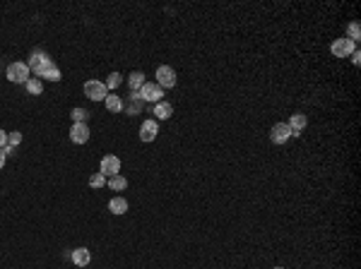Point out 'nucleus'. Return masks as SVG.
Masks as SVG:
<instances>
[{
	"mask_svg": "<svg viewBox=\"0 0 361 269\" xmlns=\"http://www.w3.org/2000/svg\"><path fill=\"white\" fill-rule=\"evenodd\" d=\"M85 96L91 99V101H104L109 96V89L104 82H96V80H87L85 82Z\"/></svg>",
	"mask_w": 361,
	"mask_h": 269,
	"instance_id": "1",
	"label": "nucleus"
},
{
	"mask_svg": "<svg viewBox=\"0 0 361 269\" xmlns=\"http://www.w3.org/2000/svg\"><path fill=\"white\" fill-rule=\"evenodd\" d=\"M137 96L142 99V101H152V104H159L161 101V96H164V89L159 87L157 82L152 84V82H145L142 87H140V91H137Z\"/></svg>",
	"mask_w": 361,
	"mask_h": 269,
	"instance_id": "2",
	"label": "nucleus"
},
{
	"mask_svg": "<svg viewBox=\"0 0 361 269\" xmlns=\"http://www.w3.org/2000/svg\"><path fill=\"white\" fill-rule=\"evenodd\" d=\"M157 84L161 89H174V84H176V72H174V67H169V65L157 67Z\"/></svg>",
	"mask_w": 361,
	"mask_h": 269,
	"instance_id": "3",
	"label": "nucleus"
},
{
	"mask_svg": "<svg viewBox=\"0 0 361 269\" xmlns=\"http://www.w3.org/2000/svg\"><path fill=\"white\" fill-rule=\"evenodd\" d=\"M7 80L15 84H24L29 80V65L27 63H12L7 67Z\"/></svg>",
	"mask_w": 361,
	"mask_h": 269,
	"instance_id": "4",
	"label": "nucleus"
},
{
	"mask_svg": "<svg viewBox=\"0 0 361 269\" xmlns=\"http://www.w3.org/2000/svg\"><path fill=\"white\" fill-rule=\"evenodd\" d=\"M354 48H357V44L352 41V39H337V41H332V46H330V51H332V55L335 58H347V55H352L354 53Z\"/></svg>",
	"mask_w": 361,
	"mask_h": 269,
	"instance_id": "5",
	"label": "nucleus"
},
{
	"mask_svg": "<svg viewBox=\"0 0 361 269\" xmlns=\"http://www.w3.org/2000/svg\"><path fill=\"white\" fill-rule=\"evenodd\" d=\"M118 171H120V159L118 157L106 154V157L101 159V176H104V178H113V176H118Z\"/></svg>",
	"mask_w": 361,
	"mask_h": 269,
	"instance_id": "6",
	"label": "nucleus"
},
{
	"mask_svg": "<svg viewBox=\"0 0 361 269\" xmlns=\"http://www.w3.org/2000/svg\"><path fill=\"white\" fill-rule=\"evenodd\" d=\"M36 77L41 80H51V82H60V70H58V65L53 63V60H46L44 65L36 70Z\"/></svg>",
	"mask_w": 361,
	"mask_h": 269,
	"instance_id": "7",
	"label": "nucleus"
},
{
	"mask_svg": "<svg viewBox=\"0 0 361 269\" xmlns=\"http://www.w3.org/2000/svg\"><path fill=\"white\" fill-rule=\"evenodd\" d=\"M289 137H292V130H289L287 123H277V125H272V130H270V142L272 144H284Z\"/></svg>",
	"mask_w": 361,
	"mask_h": 269,
	"instance_id": "8",
	"label": "nucleus"
},
{
	"mask_svg": "<svg viewBox=\"0 0 361 269\" xmlns=\"http://www.w3.org/2000/svg\"><path fill=\"white\" fill-rule=\"evenodd\" d=\"M159 134V125L154 118H150V120H145L142 125H140V139L142 142H154Z\"/></svg>",
	"mask_w": 361,
	"mask_h": 269,
	"instance_id": "9",
	"label": "nucleus"
},
{
	"mask_svg": "<svg viewBox=\"0 0 361 269\" xmlns=\"http://www.w3.org/2000/svg\"><path fill=\"white\" fill-rule=\"evenodd\" d=\"M70 139H72L75 144H85V142L90 139V128H87L85 123H75V125L70 128Z\"/></svg>",
	"mask_w": 361,
	"mask_h": 269,
	"instance_id": "10",
	"label": "nucleus"
},
{
	"mask_svg": "<svg viewBox=\"0 0 361 269\" xmlns=\"http://www.w3.org/2000/svg\"><path fill=\"white\" fill-rule=\"evenodd\" d=\"M287 125H289V130H292V137H296V134H299L301 130H303V128H306V125H308V118H306L303 113H294L292 118H289V123H287Z\"/></svg>",
	"mask_w": 361,
	"mask_h": 269,
	"instance_id": "11",
	"label": "nucleus"
},
{
	"mask_svg": "<svg viewBox=\"0 0 361 269\" xmlns=\"http://www.w3.org/2000/svg\"><path fill=\"white\" fill-rule=\"evenodd\" d=\"M72 262L77 265V267H87L91 262V255H90V250L87 247H77V250H72Z\"/></svg>",
	"mask_w": 361,
	"mask_h": 269,
	"instance_id": "12",
	"label": "nucleus"
},
{
	"mask_svg": "<svg viewBox=\"0 0 361 269\" xmlns=\"http://www.w3.org/2000/svg\"><path fill=\"white\" fill-rule=\"evenodd\" d=\"M46 60H51V58H48V53H44V51H34L27 65H29V70H34V72H36V70L46 63Z\"/></svg>",
	"mask_w": 361,
	"mask_h": 269,
	"instance_id": "13",
	"label": "nucleus"
},
{
	"mask_svg": "<svg viewBox=\"0 0 361 269\" xmlns=\"http://www.w3.org/2000/svg\"><path fill=\"white\" fill-rule=\"evenodd\" d=\"M171 113H174V106H171V104H166V101L154 104V118H157V120H166V118H171Z\"/></svg>",
	"mask_w": 361,
	"mask_h": 269,
	"instance_id": "14",
	"label": "nucleus"
},
{
	"mask_svg": "<svg viewBox=\"0 0 361 269\" xmlns=\"http://www.w3.org/2000/svg\"><path fill=\"white\" fill-rule=\"evenodd\" d=\"M140 108H142V99L137 96V91H133L130 94V104L123 106V111L128 113V115H135V113H140Z\"/></svg>",
	"mask_w": 361,
	"mask_h": 269,
	"instance_id": "15",
	"label": "nucleus"
},
{
	"mask_svg": "<svg viewBox=\"0 0 361 269\" xmlns=\"http://www.w3.org/2000/svg\"><path fill=\"white\" fill-rule=\"evenodd\" d=\"M24 87H27V91H29L31 96H39V94L44 91V84H41L39 77H29V80L24 82Z\"/></svg>",
	"mask_w": 361,
	"mask_h": 269,
	"instance_id": "16",
	"label": "nucleus"
},
{
	"mask_svg": "<svg viewBox=\"0 0 361 269\" xmlns=\"http://www.w3.org/2000/svg\"><path fill=\"white\" fill-rule=\"evenodd\" d=\"M104 101H106V108H109L111 113H120V111H123V101H120V96H116V94H109V96H106Z\"/></svg>",
	"mask_w": 361,
	"mask_h": 269,
	"instance_id": "17",
	"label": "nucleus"
},
{
	"mask_svg": "<svg viewBox=\"0 0 361 269\" xmlns=\"http://www.w3.org/2000/svg\"><path fill=\"white\" fill-rule=\"evenodd\" d=\"M145 84V75L137 70V72H130V77H128V87L133 91H140V87Z\"/></svg>",
	"mask_w": 361,
	"mask_h": 269,
	"instance_id": "18",
	"label": "nucleus"
},
{
	"mask_svg": "<svg viewBox=\"0 0 361 269\" xmlns=\"http://www.w3.org/2000/svg\"><path fill=\"white\" fill-rule=\"evenodd\" d=\"M109 209H111L113 214H125V212H128V202L123 200V197H113V200L109 202Z\"/></svg>",
	"mask_w": 361,
	"mask_h": 269,
	"instance_id": "19",
	"label": "nucleus"
},
{
	"mask_svg": "<svg viewBox=\"0 0 361 269\" xmlns=\"http://www.w3.org/2000/svg\"><path fill=\"white\" fill-rule=\"evenodd\" d=\"M109 188H111L113 192H120V190L128 188V180L123 178V176H113V178H109Z\"/></svg>",
	"mask_w": 361,
	"mask_h": 269,
	"instance_id": "20",
	"label": "nucleus"
},
{
	"mask_svg": "<svg viewBox=\"0 0 361 269\" xmlns=\"http://www.w3.org/2000/svg\"><path fill=\"white\" fill-rule=\"evenodd\" d=\"M120 82H123V75H120V72H111V75L106 77V82H104V84H106V89H118V87H120Z\"/></svg>",
	"mask_w": 361,
	"mask_h": 269,
	"instance_id": "21",
	"label": "nucleus"
},
{
	"mask_svg": "<svg viewBox=\"0 0 361 269\" xmlns=\"http://www.w3.org/2000/svg\"><path fill=\"white\" fill-rule=\"evenodd\" d=\"M70 118H72L75 123H85V120L90 118V111H87V108H72Z\"/></svg>",
	"mask_w": 361,
	"mask_h": 269,
	"instance_id": "22",
	"label": "nucleus"
},
{
	"mask_svg": "<svg viewBox=\"0 0 361 269\" xmlns=\"http://www.w3.org/2000/svg\"><path fill=\"white\" fill-rule=\"evenodd\" d=\"M347 31H349V36H347V39H352L354 44H357V41H359V39H361V29H359V22H352V24H349V29H347Z\"/></svg>",
	"mask_w": 361,
	"mask_h": 269,
	"instance_id": "23",
	"label": "nucleus"
},
{
	"mask_svg": "<svg viewBox=\"0 0 361 269\" xmlns=\"http://www.w3.org/2000/svg\"><path fill=\"white\" fill-rule=\"evenodd\" d=\"M101 185H106V178H104L101 173H94V176L90 178V188H96V190H99Z\"/></svg>",
	"mask_w": 361,
	"mask_h": 269,
	"instance_id": "24",
	"label": "nucleus"
},
{
	"mask_svg": "<svg viewBox=\"0 0 361 269\" xmlns=\"http://www.w3.org/2000/svg\"><path fill=\"white\" fill-rule=\"evenodd\" d=\"M20 142H22V134H20V133H7V147H12V149H15Z\"/></svg>",
	"mask_w": 361,
	"mask_h": 269,
	"instance_id": "25",
	"label": "nucleus"
},
{
	"mask_svg": "<svg viewBox=\"0 0 361 269\" xmlns=\"http://www.w3.org/2000/svg\"><path fill=\"white\" fill-rule=\"evenodd\" d=\"M352 63H354V65H359V63H361V53H359V48H354V53H352Z\"/></svg>",
	"mask_w": 361,
	"mask_h": 269,
	"instance_id": "26",
	"label": "nucleus"
},
{
	"mask_svg": "<svg viewBox=\"0 0 361 269\" xmlns=\"http://www.w3.org/2000/svg\"><path fill=\"white\" fill-rule=\"evenodd\" d=\"M5 144H7V133H5V130L0 128V149H2Z\"/></svg>",
	"mask_w": 361,
	"mask_h": 269,
	"instance_id": "27",
	"label": "nucleus"
},
{
	"mask_svg": "<svg viewBox=\"0 0 361 269\" xmlns=\"http://www.w3.org/2000/svg\"><path fill=\"white\" fill-rule=\"evenodd\" d=\"M5 161H7V157L2 154V149H0V171H2V166H5Z\"/></svg>",
	"mask_w": 361,
	"mask_h": 269,
	"instance_id": "28",
	"label": "nucleus"
},
{
	"mask_svg": "<svg viewBox=\"0 0 361 269\" xmlns=\"http://www.w3.org/2000/svg\"><path fill=\"white\" fill-rule=\"evenodd\" d=\"M274 269H284V267H274Z\"/></svg>",
	"mask_w": 361,
	"mask_h": 269,
	"instance_id": "29",
	"label": "nucleus"
}]
</instances>
